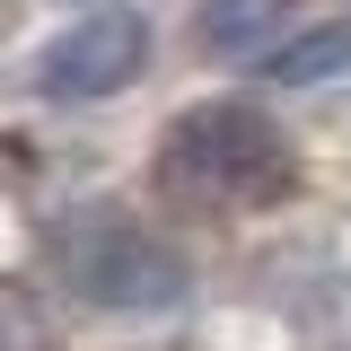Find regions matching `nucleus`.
I'll return each instance as SVG.
<instances>
[{
  "instance_id": "obj_1",
  "label": "nucleus",
  "mask_w": 351,
  "mask_h": 351,
  "mask_svg": "<svg viewBox=\"0 0 351 351\" xmlns=\"http://www.w3.org/2000/svg\"><path fill=\"white\" fill-rule=\"evenodd\" d=\"M149 184L167 211H202V219H246V211H281L299 193V149L246 97H202L167 114Z\"/></svg>"
},
{
  "instance_id": "obj_6",
  "label": "nucleus",
  "mask_w": 351,
  "mask_h": 351,
  "mask_svg": "<svg viewBox=\"0 0 351 351\" xmlns=\"http://www.w3.org/2000/svg\"><path fill=\"white\" fill-rule=\"evenodd\" d=\"M62 9H71V0H62Z\"/></svg>"
},
{
  "instance_id": "obj_2",
  "label": "nucleus",
  "mask_w": 351,
  "mask_h": 351,
  "mask_svg": "<svg viewBox=\"0 0 351 351\" xmlns=\"http://www.w3.org/2000/svg\"><path fill=\"white\" fill-rule=\"evenodd\" d=\"M53 290L97 307V316H167L193 299V263L184 246H167L158 228H141L123 211H88L53 228Z\"/></svg>"
},
{
  "instance_id": "obj_5",
  "label": "nucleus",
  "mask_w": 351,
  "mask_h": 351,
  "mask_svg": "<svg viewBox=\"0 0 351 351\" xmlns=\"http://www.w3.org/2000/svg\"><path fill=\"white\" fill-rule=\"evenodd\" d=\"M343 71H351V18L343 27H307V36H290L272 62H263L272 88H316V80H343Z\"/></svg>"
},
{
  "instance_id": "obj_3",
  "label": "nucleus",
  "mask_w": 351,
  "mask_h": 351,
  "mask_svg": "<svg viewBox=\"0 0 351 351\" xmlns=\"http://www.w3.org/2000/svg\"><path fill=\"white\" fill-rule=\"evenodd\" d=\"M149 18L141 9H88L71 18L62 36L36 44V62H27V88H36L44 106H106V97H123L141 71H149Z\"/></svg>"
},
{
  "instance_id": "obj_4",
  "label": "nucleus",
  "mask_w": 351,
  "mask_h": 351,
  "mask_svg": "<svg viewBox=\"0 0 351 351\" xmlns=\"http://www.w3.org/2000/svg\"><path fill=\"white\" fill-rule=\"evenodd\" d=\"M281 18H290V0H202L193 36L219 62H272L281 53Z\"/></svg>"
}]
</instances>
